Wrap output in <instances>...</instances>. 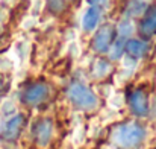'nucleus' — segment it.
I'll return each instance as SVG.
<instances>
[{"label":"nucleus","instance_id":"f257e3e1","mask_svg":"<svg viewBox=\"0 0 156 149\" xmlns=\"http://www.w3.org/2000/svg\"><path fill=\"white\" fill-rule=\"evenodd\" d=\"M144 139H146L144 126H141L135 122H129V123H123V125L117 126L112 134L114 143L123 149L136 148L138 145H141V142Z\"/></svg>","mask_w":156,"mask_h":149},{"label":"nucleus","instance_id":"f03ea898","mask_svg":"<svg viewBox=\"0 0 156 149\" xmlns=\"http://www.w3.org/2000/svg\"><path fill=\"white\" fill-rule=\"evenodd\" d=\"M67 98L79 110L91 111V110H96L99 106V98H97V95L91 88H88L87 85H83L80 82H73L68 87Z\"/></svg>","mask_w":156,"mask_h":149},{"label":"nucleus","instance_id":"7ed1b4c3","mask_svg":"<svg viewBox=\"0 0 156 149\" xmlns=\"http://www.w3.org/2000/svg\"><path fill=\"white\" fill-rule=\"evenodd\" d=\"M114 37H115V28L108 23L96 32V35L93 37V41H91V47L97 53H105L109 50L112 41H114Z\"/></svg>","mask_w":156,"mask_h":149},{"label":"nucleus","instance_id":"20e7f679","mask_svg":"<svg viewBox=\"0 0 156 149\" xmlns=\"http://www.w3.org/2000/svg\"><path fill=\"white\" fill-rule=\"evenodd\" d=\"M47 98H49V87L44 82H38V84L29 85L26 88V91L23 93V100L29 106H37L41 102H44Z\"/></svg>","mask_w":156,"mask_h":149},{"label":"nucleus","instance_id":"39448f33","mask_svg":"<svg viewBox=\"0 0 156 149\" xmlns=\"http://www.w3.org/2000/svg\"><path fill=\"white\" fill-rule=\"evenodd\" d=\"M143 18L138 26V32L143 38H152L156 35V6H149L143 12Z\"/></svg>","mask_w":156,"mask_h":149},{"label":"nucleus","instance_id":"423d86ee","mask_svg":"<svg viewBox=\"0 0 156 149\" xmlns=\"http://www.w3.org/2000/svg\"><path fill=\"white\" fill-rule=\"evenodd\" d=\"M23 126V116L21 114H14V116H9L2 128H0V134L5 140H14L17 139V136L20 134V129Z\"/></svg>","mask_w":156,"mask_h":149},{"label":"nucleus","instance_id":"0eeeda50","mask_svg":"<svg viewBox=\"0 0 156 149\" xmlns=\"http://www.w3.org/2000/svg\"><path fill=\"white\" fill-rule=\"evenodd\" d=\"M129 105L136 116H146L149 113V99L143 90H135L129 96Z\"/></svg>","mask_w":156,"mask_h":149},{"label":"nucleus","instance_id":"6e6552de","mask_svg":"<svg viewBox=\"0 0 156 149\" xmlns=\"http://www.w3.org/2000/svg\"><path fill=\"white\" fill-rule=\"evenodd\" d=\"M53 134V125L49 119H43L40 123H37L34 136H35V142L40 146H47Z\"/></svg>","mask_w":156,"mask_h":149},{"label":"nucleus","instance_id":"1a4fd4ad","mask_svg":"<svg viewBox=\"0 0 156 149\" xmlns=\"http://www.w3.org/2000/svg\"><path fill=\"white\" fill-rule=\"evenodd\" d=\"M99 21H100V11L96 5H93L91 8L87 9V12L82 17V28L87 32H93L97 28Z\"/></svg>","mask_w":156,"mask_h":149},{"label":"nucleus","instance_id":"9d476101","mask_svg":"<svg viewBox=\"0 0 156 149\" xmlns=\"http://www.w3.org/2000/svg\"><path fill=\"white\" fill-rule=\"evenodd\" d=\"M124 50L127 52V55H129L130 58L140 59V58H143V56L146 55V52H147V43L143 41V40H135V38H132V40H127V41L124 43Z\"/></svg>","mask_w":156,"mask_h":149},{"label":"nucleus","instance_id":"9b49d317","mask_svg":"<svg viewBox=\"0 0 156 149\" xmlns=\"http://www.w3.org/2000/svg\"><path fill=\"white\" fill-rule=\"evenodd\" d=\"M124 38H118L117 41H112V44H111V47H109V58L111 59H118L120 56H121V52L124 49Z\"/></svg>","mask_w":156,"mask_h":149},{"label":"nucleus","instance_id":"f8f14e48","mask_svg":"<svg viewBox=\"0 0 156 149\" xmlns=\"http://www.w3.org/2000/svg\"><path fill=\"white\" fill-rule=\"evenodd\" d=\"M109 70H111L109 62H108V61H105V59H99V61L96 62V65H94L93 75H94L96 78H103L105 75H108V73H109Z\"/></svg>","mask_w":156,"mask_h":149},{"label":"nucleus","instance_id":"ddd939ff","mask_svg":"<svg viewBox=\"0 0 156 149\" xmlns=\"http://www.w3.org/2000/svg\"><path fill=\"white\" fill-rule=\"evenodd\" d=\"M68 2L70 0H47V9L53 14H59L67 8Z\"/></svg>","mask_w":156,"mask_h":149},{"label":"nucleus","instance_id":"4468645a","mask_svg":"<svg viewBox=\"0 0 156 149\" xmlns=\"http://www.w3.org/2000/svg\"><path fill=\"white\" fill-rule=\"evenodd\" d=\"M118 35L121 37V38H127L130 34H132V31H133V28H132V23L130 21H127V20H124V21H121L120 24H118Z\"/></svg>","mask_w":156,"mask_h":149},{"label":"nucleus","instance_id":"2eb2a0df","mask_svg":"<svg viewBox=\"0 0 156 149\" xmlns=\"http://www.w3.org/2000/svg\"><path fill=\"white\" fill-rule=\"evenodd\" d=\"M91 5H97V3H102V2H105V0H88Z\"/></svg>","mask_w":156,"mask_h":149},{"label":"nucleus","instance_id":"dca6fc26","mask_svg":"<svg viewBox=\"0 0 156 149\" xmlns=\"http://www.w3.org/2000/svg\"><path fill=\"white\" fill-rule=\"evenodd\" d=\"M0 88H2V81H0Z\"/></svg>","mask_w":156,"mask_h":149},{"label":"nucleus","instance_id":"f3484780","mask_svg":"<svg viewBox=\"0 0 156 149\" xmlns=\"http://www.w3.org/2000/svg\"><path fill=\"white\" fill-rule=\"evenodd\" d=\"M0 32H2V28H0Z\"/></svg>","mask_w":156,"mask_h":149}]
</instances>
